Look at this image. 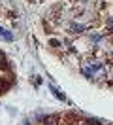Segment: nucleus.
Returning <instances> with one entry per match:
<instances>
[{"label":"nucleus","instance_id":"1","mask_svg":"<svg viewBox=\"0 0 113 125\" xmlns=\"http://www.w3.org/2000/svg\"><path fill=\"white\" fill-rule=\"evenodd\" d=\"M60 119V116H49V117H45V125H57V121Z\"/></svg>","mask_w":113,"mask_h":125},{"label":"nucleus","instance_id":"2","mask_svg":"<svg viewBox=\"0 0 113 125\" xmlns=\"http://www.w3.org/2000/svg\"><path fill=\"white\" fill-rule=\"evenodd\" d=\"M0 38H6L8 42H11V40H13V36H11V34H9L8 31H4V29L0 27Z\"/></svg>","mask_w":113,"mask_h":125},{"label":"nucleus","instance_id":"3","mask_svg":"<svg viewBox=\"0 0 113 125\" xmlns=\"http://www.w3.org/2000/svg\"><path fill=\"white\" fill-rule=\"evenodd\" d=\"M51 91H53V93H55V97H57V99H60V101H64V95L60 93V91H59V89H57V87H53V85H51Z\"/></svg>","mask_w":113,"mask_h":125},{"label":"nucleus","instance_id":"4","mask_svg":"<svg viewBox=\"0 0 113 125\" xmlns=\"http://www.w3.org/2000/svg\"><path fill=\"white\" fill-rule=\"evenodd\" d=\"M49 44H51V46H60L59 40H49Z\"/></svg>","mask_w":113,"mask_h":125},{"label":"nucleus","instance_id":"5","mask_svg":"<svg viewBox=\"0 0 113 125\" xmlns=\"http://www.w3.org/2000/svg\"><path fill=\"white\" fill-rule=\"evenodd\" d=\"M2 89H6V85H4V82L0 80V91H2Z\"/></svg>","mask_w":113,"mask_h":125}]
</instances>
